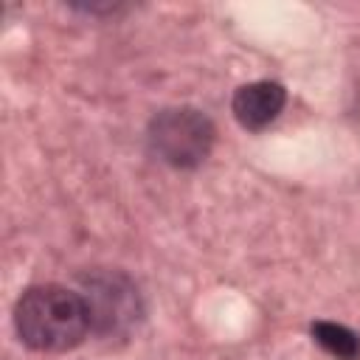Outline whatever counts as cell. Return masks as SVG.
I'll return each mask as SVG.
<instances>
[{
  "label": "cell",
  "instance_id": "cell-4",
  "mask_svg": "<svg viewBox=\"0 0 360 360\" xmlns=\"http://www.w3.org/2000/svg\"><path fill=\"white\" fill-rule=\"evenodd\" d=\"M287 104V90L278 82L270 79H259V82H248L242 84L233 98H231V112L239 121L242 129L259 132L264 127H270L281 110Z\"/></svg>",
  "mask_w": 360,
  "mask_h": 360
},
{
  "label": "cell",
  "instance_id": "cell-5",
  "mask_svg": "<svg viewBox=\"0 0 360 360\" xmlns=\"http://www.w3.org/2000/svg\"><path fill=\"white\" fill-rule=\"evenodd\" d=\"M312 338L321 349H326L338 360H357L360 357V335L352 332L343 323L335 321H315L312 323Z\"/></svg>",
  "mask_w": 360,
  "mask_h": 360
},
{
  "label": "cell",
  "instance_id": "cell-3",
  "mask_svg": "<svg viewBox=\"0 0 360 360\" xmlns=\"http://www.w3.org/2000/svg\"><path fill=\"white\" fill-rule=\"evenodd\" d=\"M82 298L90 312V329L101 338L129 335L143 318L138 284L124 270H93L82 278Z\"/></svg>",
  "mask_w": 360,
  "mask_h": 360
},
{
  "label": "cell",
  "instance_id": "cell-1",
  "mask_svg": "<svg viewBox=\"0 0 360 360\" xmlns=\"http://www.w3.org/2000/svg\"><path fill=\"white\" fill-rule=\"evenodd\" d=\"M17 338L34 352H70L93 329L82 292L62 284L28 287L14 304Z\"/></svg>",
  "mask_w": 360,
  "mask_h": 360
},
{
  "label": "cell",
  "instance_id": "cell-2",
  "mask_svg": "<svg viewBox=\"0 0 360 360\" xmlns=\"http://www.w3.org/2000/svg\"><path fill=\"white\" fill-rule=\"evenodd\" d=\"M146 141L158 160L174 169H197L208 160L217 129L197 107H166L149 121Z\"/></svg>",
  "mask_w": 360,
  "mask_h": 360
}]
</instances>
